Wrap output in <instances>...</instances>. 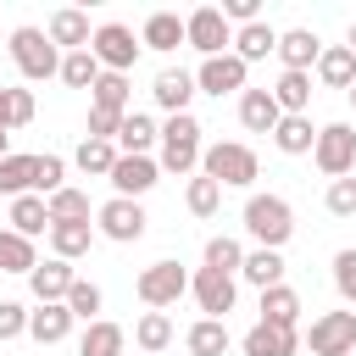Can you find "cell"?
I'll return each mask as SVG.
<instances>
[{"instance_id": "39", "label": "cell", "mask_w": 356, "mask_h": 356, "mask_svg": "<svg viewBox=\"0 0 356 356\" xmlns=\"http://www.w3.org/2000/svg\"><path fill=\"white\" fill-rule=\"evenodd\" d=\"M184 206L195 211V217H217V206H222V184L217 178H189V189H184Z\"/></svg>"}, {"instance_id": "37", "label": "cell", "mask_w": 356, "mask_h": 356, "mask_svg": "<svg viewBox=\"0 0 356 356\" xmlns=\"http://www.w3.org/2000/svg\"><path fill=\"white\" fill-rule=\"evenodd\" d=\"M117 145L111 139H83L78 145V172H95V178H111V167H117Z\"/></svg>"}, {"instance_id": "32", "label": "cell", "mask_w": 356, "mask_h": 356, "mask_svg": "<svg viewBox=\"0 0 356 356\" xmlns=\"http://www.w3.org/2000/svg\"><path fill=\"white\" fill-rule=\"evenodd\" d=\"M33 172H39V156H6L0 161V195H33Z\"/></svg>"}, {"instance_id": "42", "label": "cell", "mask_w": 356, "mask_h": 356, "mask_svg": "<svg viewBox=\"0 0 356 356\" xmlns=\"http://www.w3.org/2000/svg\"><path fill=\"white\" fill-rule=\"evenodd\" d=\"M50 222H89V195L83 189H56L50 195Z\"/></svg>"}, {"instance_id": "35", "label": "cell", "mask_w": 356, "mask_h": 356, "mask_svg": "<svg viewBox=\"0 0 356 356\" xmlns=\"http://www.w3.org/2000/svg\"><path fill=\"white\" fill-rule=\"evenodd\" d=\"M33 267H39V256H33V239H22V234L0 228V273H33Z\"/></svg>"}, {"instance_id": "3", "label": "cell", "mask_w": 356, "mask_h": 356, "mask_svg": "<svg viewBox=\"0 0 356 356\" xmlns=\"http://www.w3.org/2000/svg\"><path fill=\"white\" fill-rule=\"evenodd\" d=\"M11 61H17V72L33 78V83L61 78V56H56L50 33H39V28H17V33H11Z\"/></svg>"}, {"instance_id": "2", "label": "cell", "mask_w": 356, "mask_h": 356, "mask_svg": "<svg viewBox=\"0 0 356 356\" xmlns=\"http://www.w3.org/2000/svg\"><path fill=\"white\" fill-rule=\"evenodd\" d=\"M245 228H250V239H256L261 250H278V245L295 234V211H289L284 195H250V200H245Z\"/></svg>"}, {"instance_id": "13", "label": "cell", "mask_w": 356, "mask_h": 356, "mask_svg": "<svg viewBox=\"0 0 356 356\" xmlns=\"http://www.w3.org/2000/svg\"><path fill=\"white\" fill-rule=\"evenodd\" d=\"M156 178H161V161H150V156H117V167H111V189L122 200H139L145 189H156Z\"/></svg>"}, {"instance_id": "16", "label": "cell", "mask_w": 356, "mask_h": 356, "mask_svg": "<svg viewBox=\"0 0 356 356\" xmlns=\"http://www.w3.org/2000/svg\"><path fill=\"white\" fill-rule=\"evenodd\" d=\"M156 106L161 111H172V117H184L189 111V100H195V72H184V67H167V72H156Z\"/></svg>"}, {"instance_id": "5", "label": "cell", "mask_w": 356, "mask_h": 356, "mask_svg": "<svg viewBox=\"0 0 356 356\" xmlns=\"http://www.w3.org/2000/svg\"><path fill=\"white\" fill-rule=\"evenodd\" d=\"M312 161H317L328 178H350V167H356V128H350V122H328V128H317Z\"/></svg>"}, {"instance_id": "45", "label": "cell", "mask_w": 356, "mask_h": 356, "mask_svg": "<svg viewBox=\"0 0 356 356\" xmlns=\"http://www.w3.org/2000/svg\"><path fill=\"white\" fill-rule=\"evenodd\" d=\"M323 206H328L334 217H356V178H334L328 195H323Z\"/></svg>"}, {"instance_id": "6", "label": "cell", "mask_w": 356, "mask_h": 356, "mask_svg": "<svg viewBox=\"0 0 356 356\" xmlns=\"http://www.w3.org/2000/svg\"><path fill=\"white\" fill-rule=\"evenodd\" d=\"M134 289H139V300H145L150 312H161V306H178V295H189V273H184L178 261H150Z\"/></svg>"}, {"instance_id": "47", "label": "cell", "mask_w": 356, "mask_h": 356, "mask_svg": "<svg viewBox=\"0 0 356 356\" xmlns=\"http://www.w3.org/2000/svg\"><path fill=\"white\" fill-rule=\"evenodd\" d=\"M17 334H28V312H22L17 300H0V345L17 339Z\"/></svg>"}, {"instance_id": "46", "label": "cell", "mask_w": 356, "mask_h": 356, "mask_svg": "<svg viewBox=\"0 0 356 356\" xmlns=\"http://www.w3.org/2000/svg\"><path fill=\"white\" fill-rule=\"evenodd\" d=\"M334 289L356 306V250H339V256H334Z\"/></svg>"}, {"instance_id": "21", "label": "cell", "mask_w": 356, "mask_h": 356, "mask_svg": "<svg viewBox=\"0 0 356 356\" xmlns=\"http://www.w3.org/2000/svg\"><path fill=\"white\" fill-rule=\"evenodd\" d=\"M11 234H22V239L50 234V200L44 195H17L11 200Z\"/></svg>"}, {"instance_id": "11", "label": "cell", "mask_w": 356, "mask_h": 356, "mask_svg": "<svg viewBox=\"0 0 356 356\" xmlns=\"http://www.w3.org/2000/svg\"><path fill=\"white\" fill-rule=\"evenodd\" d=\"M95 217H100V234H106V239H117V245H134V239L145 234V222H150V217H145V206H139V200H122V195H111Z\"/></svg>"}, {"instance_id": "33", "label": "cell", "mask_w": 356, "mask_h": 356, "mask_svg": "<svg viewBox=\"0 0 356 356\" xmlns=\"http://www.w3.org/2000/svg\"><path fill=\"white\" fill-rule=\"evenodd\" d=\"M100 72H106V67L95 61V50H67V56H61V83H67V89H95Z\"/></svg>"}, {"instance_id": "49", "label": "cell", "mask_w": 356, "mask_h": 356, "mask_svg": "<svg viewBox=\"0 0 356 356\" xmlns=\"http://www.w3.org/2000/svg\"><path fill=\"white\" fill-rule=\"evenodd\" d=\"M6 139H11V134H6V128H0V161H6V156H11V150H6Z\"/></svg>"}, {"instance_id": "15", "label": "cell", "mask_w": 356, "mask_h": 356, "mask_svg": "<svg viewBox=\"0 0 356 356\" xmlns=\"http://www.w3.org/2000/svg\"><path fill=\"white\" fill-rule=\"evenodd\" d=\"M245 356H295L300 350V334L295 328H278V323H256L245 339H239Z\"/></svg>"}, {"instance_id": "48", "label": "cell", "mask_w": 356, "mask_h": 356, "mask_svg": "<svg viewBox=\"0 0 356 356\" xmlns=\"http://www.w3.org/2000/svg\"><path fill=\"white\" fill-rule=\"evenodd\" d=\"M117 128H122V117H117V111L89 106V139H111V145H117Z\"/></svg>"}, {"instance_id": "34", "label": "cell", "mask_w": 356, "mask_h": 356, "mask_svg": "<svg viewBox=\"0 0 356 356\" xmlns=\"http://www.w3.org/2000/svg\"><path fill=\"white\" fill-rule=\"evenodd\" d=\"M89 100H95L100 111L128 117V72H100V78H95V89H89Z\"/></svg>"}, {"instance_id": "4", "label": "cell", "mask_w": 356, "mask_h": 356, "mask_svg": "<svg viewBox=\"0 0 356 356\" xmlns=\"http://www.w3.org/2000/svg\"><path fill=\"white\" fill-rule=\"evenodd\" d=\"M161 167L167 172H195L200 167V122L189 111L167 117V128H161Z\"/></svg>"}, {"instance_id": "23", "label": "cell", "mask_w": 356, "mask_h": 356, "mask_svg": "<svg viewBox=\"0 0 356 356\" xmlns=\"http://www.w3.org/2000/svg\"><path fill=\"white\" fill-rule=\"evenodd\" d=\"M273 100H278L284 117H306V106H312V72H278Z\"/></svg>"}, {"instance_id": "44", "label": "cell", "mask_w": 356, "mask_h": 356, "mask_svg": "<svg viewBox=\"0 0 356 356\" xmlns=\"http://www.w3.org/2000/svg\"><path fill=\"white\" fill-rule=\"evenodd\" d=\"M61 178H67V161H61V156H39V172H33V189H39L44 200H50L56 189H67Z\"/></svg>"}, {"instance_id": "41", "label": "cell", "mask_w": 356, "mask_h": 356, "mask_svg": "<svg viewBox=\"0 0 356 356\" xmlns=\"http://www.w3.org/2000/svg\"><path fill=\"white\" fill-rule=\"evenodd\" d=\"M206 267H211V273H239V267H245V250H239V239H228V234H211V239H206Z\"/></svg>"}, {"instance_id": "31", "label": "cell", "mask_w": 356, "mask_h": 356, "mask_svg": "<svg viewBox=\"0 0 356 356\" xmlns=\"http://www.w3.org/2000/svg\"><path fill=\"white\" fill-rule=\"evenodd\" d=\"M239 273H245V284H256V289H273V284H284V256L256 245V250L245 256V267H239Z\"/></svg>"}, {"instance_id": "38", "label": "cell", "mask_w": 356, "mask_h": 356, "mask_svg": "<svg viewBox=\"0 0 356 356\" xmlns=\"http://www.w3.org/2000/svg\"><path fill=\"white\" fill-rule=\"evenodd\" d=\"M134 339H139V350H150V356L167 350V345H172V317H167V312H145V317L134 323Z\"/></svg>"}, {"instance_id": "26", "label": "cell", "mask_w": 356, "mask_h": 356, "mask_svg": "<svg viewBox=\"0 0 356 356\" xmlns=\"http://www.w3.org/2000/svg\"><path fill=\"white\" fill-rule=\"evenodd\" d=\"M156 139H161V128H156L145 111H128V117H122V128H117V150H122V156H145Z\"/></svg>"}, {"instance_id": "25", "label": "cell", "mask_w": 356, "mask_h": 356, "mask_svg": "<svg viewBox=\"0 0 356 356\" xmlns=\"http://www.w3.org/2000/svg\"><path fill=\"white\" fill-rule=\"evenodd\" d=\"M317 78H323L328 89H350V83H356V50H350V44H328V50L317 56Z\"/></svg>"}, {"instance_id": "29", "label": "cell", "mask_w": 356, "mask_h": 356, "mask_svg": "<svg viewBox=\"0 0 356 356\" xmlns=\"http://www.w3.org/2000/svg\"><path fill=\"white\" fill-rule=\"evenodd\" d=\"M295 317H300V295H295L289 284H273V289H261V323L295 328Z\"/></svg>"}, {"instance_id": "27", "label": "cell", "mask_w": 356, "mask_h": 356, "mask_svg": "<svg viewBox=\"0 0 356 356\" xmlns=\"http://www.w3.org/2000/svg\"><path fill=\"white\" fill-rule=\"evenodd\" d=\"M189 356H228V323L222 317H200L189 334H184Z\"/></svg>"}, {"instance_id": "17", "label": "cell", "mask_w": 356, "mask_h": 356, "mask_svg": "<svg viewBox=\"0 0 356 356\" xmlns=\"http://www.w3.org/2000/svg\"><path fill=\"white\" fill-rule=\"evenodd\" d=\"M28 284H33V300L50 306V300H67V289H72L78 278H72V267H67L61 256H50V261H39V267L28 273Z\"/></svg>"}, {"instance_id": "14", "label": "cell", "mask_w": 356, "mask_h": 356, "mask_svg": "<svg viewBox=\"0 0 356 356\" xmlns=\"http://www.w3.org/2000/svg\"><path fill=\"white\" fill-rule=\"evenodd\" d=\"M317 56H323V39H317L312 28H289V33H278V61H284V72H312Z\"/></svg>"}, {"instance_id": "1", "label": "cell", "mask_w": 356, "mask_h": 356, "mask_svg": "<svg viewBox=\"0 0 356 356\" xmlns=\"http://www.w3.org/2000/svg\"><path fill=\"white\" fill-rule=\"evenodd\" d=\"M200 172L217 178L222 189H250V184L261 178V161H256L250 145H239V139H217V145L200 150Z\"/></svg>"}, {"instance_id": "36", "label": "cell", "mask_w": 356, "mask_h": 356, "mask_svg": "<svg viewBox=\"0 0 356 356\" xmlns=\"http://www.w3.org/2000/svg\"><path fill=\"white\" fill-rule=\"evenodd\" d=\"M78 356H122V328L117 323H89L83 328V339H78Z\"/></svg>"}, {"instance_id": "18", "label": "cell", "mask_w": 356, "mask_h": 356, "mask_svg": "<svg viewBox=\"0 0 356 356\" xmlns=\"http://www.w3.org/2000/svg\"><path fill=\"white\" fill-rule=\"evenodd\" d=\"M239 122H245L250 134H273V128L284 122V111H278L273 89H245V95H239Z\"/></svg>"}, {"instance_id": "28", "label": "cell", "mask_w": 356, "mask_h": 356, "mask_svg": "<svg viewBox=\"0 0 356 356\" xmlns=\"http://www.w3.org/2000/svg\"><path fill=\"white\" fill-rule=\"evenodd\" d=\"M234 56L250 67V61H261V56H278V33L267 28V22H250V28H239L234 33Z\"/></svg>"}, {"instance_id": "22", "label": "cell", "mask_w": 356, "mask_h": 356, "mask_svg": "<svg viewBox=\"0 0 356 356\" xmlns=\"http://www.w3.org/2000/svg\"><path fill=\"white\" fill-rule=\"evenodd\" d=\"M44 33H50V44H67V50H89V39H95V33H89V17L72 11V6H61Z\"/></svg>"}, {"instance_id": "40", "label": "cell", "mask_w": 356, "mask_h": 356, "mask_svg": "<svg viewBox=\"0 0 356 356\" xmlns=\"http://www.w3.org/2000/svg\"><path fill=\"white\" fill-rule=\"evenodd\" d=\"M33 122V89H0V128H28Z\"/></svg>"}, {"instance_id": "10", "label": "cell", "mask_w": 356, "mask_h": 356, "mask_svg": "<svg viewBox=\"0 0 356 356\" xmlns=\"http://www.w3.org/2000/svg\"><path fill=\"white\" fill-rule=\"evenodd\" d=\"M189 295H195V306H200L206 317H228L234 300H239V284H234V273H211V267H200V273L189 278Z\"/></svg>"}, {"instance_id": "8", "label": "cell", "mask_w": 356, "mask_h": 356, "mask_svg": "<svg viewBox=\"0 0 356 356\" xmlns=\"http://www.w3.org/2000/svg\"><path fill=\"white\" fill-rule=\"evenodd\" d=\"M89 50H95V61L106 67V72H128L134 61H139V39H134V28H122V22H100L95 28V39H89Z\"/></svg>"}, {"instance_id": "50", "label": "cell", "mask_w": 356, "mask_h": 356, "mask_svg": "<svg viewBox=\"0 0 356 356\" xmlns=\"http://www.w3.org/2000/svg\"><path fill=\"white\" fill-rule=\"evenodd\" d=\"M350 50H356V22H350Z\"/></svg>"}, {"instance_id": "24", "label": "cell", "mask_w": 356, "mask_h": 356, "mask_svg": "<svg viewBox=\"0 0 356 356\" xmlns=\"http://www.w3.org/2000/svg\"><path fill=\"white\" fill-rule=\"evenodd\" d=\"M89 245H95V222H50V250L61 261L89 256Z\"/></svg>"}, {"instance_id": "43", "label": "cell", "mask_w": 356, "mask_h": 356, "mask_svg": "<svg viewBox=\"0 0 356 356\" xmlns=\"http://www.w3.org/2000/svg\"><path fill=\"white\" fill-rule=\"evenodd\" d=\"M67 312L83 317V323H100V317H95V312H100V289H95L89 278H78V284L67 289Z\"/></svg>"}, {"instance_id": "12", "label": "cell", "mask_w": 356, "mask_h": 356, "mask_svg": "<svg viewBox=\"0 0 356 356\" xmlns=\"http://www.w3.org/2000/svg\"><path fill=\"white\" fill-rule=\"evenodd\" d=\"M195 83H200L206 95H217V100H222V95H234V89L245 95V61H239L234 50H222V56H211V61H200V72H195Z\"/></svg>"}, {"instance_id": "20", "label": "cell", "mask_w": 356, "mask_h": 356, "mask_svg": "<svg viewBox=\"0 0 356 356\" xmlns=\"http://www.w3.org/2000/svg\"><path fill=\"white\" fill-rule=\"evenodd\" d=\"M139 44H145V50H178V44H189V33H184V17H178V11H150V17H145V33H139Z\"/></svg>"}, {"instance_id": "19", "label": "cell", "mask_w": 356, "mask_h": 356, "mask_svg": "<svg viewBox=\"0 0 356 356\" xmlns=\"http://www.w3.org/2000/svg\"><path fill=\"white\" fill-rule=\"evenodd\" d=\"M72 312H67V300H50V306H39V312H28V334L39 339V345H61L67 334H72Z\"/></svg>"}, {"instance_id": "51", "label": "cell", "mask_w": 356, "mask_h": 356, "mask_svg": "<svg viewBox=\"0 0 356 356\" xmlns=\"http://www.w3.org/2000/svg\"><path fill=\"white\" fill-rule=\"evenodd\" d=\"M345 95H350V106H356V83H350V89H345Z\"/></svg>"}, {"instance_id": "52", "label": "cell", "mask_w": 356, "mask_h": 356, "mask_svg": "<svg viewBox=\"0 0 356 356\" xmlns=\"http://www.w3.org/2000/svg\"><path fill=\"white\" fill-rule=\"evenodd\" d=\"M350 356H356V350H350Z\"/></svg>"}, {"instance_id": "9", "label": "cell", "mask_w": 356, "mask_h": 356, "mask_svg": "<svg viewBox=\"0 0 356 356\" xmlns=\"http://www.w3.org/2000/svg\"><path fill=\"white\" fill-rule=\"evenodd\" d=\"M184 33H189V44H195L206 61L222 56V44H234V28H228L222 6H200V11H189V17H184Z\"/></svg>"}, {"instance_id": "7", "label": "cell", "mask_w": 356, "mask_h": 356, "mask_svg": "<svg viewBox=\"0 0 356 356\" xmlns=\"http://www.w3.org/2000/svg\"><path fill=\"white\" fill-rule=\"evenodd\" d=\"M312 356H350L356 350V312H323L306 328Z\"/></svg>"}, {"instance_id": "30", "label": "cell", "mask_w": 356, "mask_h": 356, "mask_svg": "<svg viewBox=\"0 0 356 356\" xmlns=\"http://www.w3.org/2000/svg\"><path fill=\"white\" fill-rule=\"evenodd\" d=\"M273 145H278L284 156H306V150L317 145V128H312V117H284V122L273 128Z\"/></svg>"}]
</instances>
